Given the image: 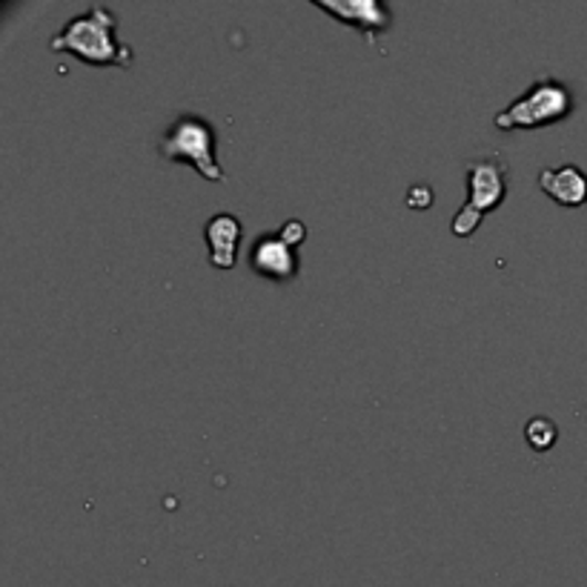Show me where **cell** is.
I'll list each match as a JSON object with an SVG mask.
<instances>
[{"label": "cell", "instance_id": "obj_1", "mask_svg": "<svg viewBox=\"0 0 587 587\" xmlns=\"http://www.w3.org/2000/svg\"><path fill=\"white\" fill-rule=\"evenodd\" d=\"M49 49L70 52L90 66H121V70L132 66V47L117 41V18L104 3H95L83 14L72 18L52 38Z\"/></svg>", "mask_w": 587, "mask_h": 587}, {"label": "cell", "instance_id": "obj_2", "mask_svg": "<svg viewBox=\"0 0 587 587\" xmlns=\"http://www.w3.org/2000/svg\"><path fill=\"white\" fill-rule=\"evenodd\" d=\"M464 173H467L470 198L450 222V233L456 238H470L478 229V224L507 198L511 166L502 155H482V158H470L464 164Z\"/></svg>", "mask_w": 587, "mask_h": 587}, {"label": "cell", "instance_id": "obj_3", "mask_svg": "<svg viewBox=\"0 0 587 587\" xmlns=\"http://www.w3.org/2000/svg\"><path fill=\"white\" fill-rule=\"evenodd\" d=\"M574 110H576V97L574 92H570V86L562 83L559 78L545 75L539 78V81H533L511 106L496 112L493 124L505 132L542 130V126L559 124V121L570 117V112Z\"/></svg>", "mask_w": 587, "mask_h": 587}, {"label": "cell", "instance_id": "obj_4", "mask_svg": "<svg viewBox=\"0 0 587 587\" xmlns=\"http://www.w3.org/2000/svg\"><path fill=\"white\" fill-rule=\"evenodd\" d=\"M161 155L175 164L195 166L207 181H224V166L215 158V130L207 117L178 115L161 138Z\"/></svg>", "mask_w": 587, "mask_h": 587}, {"label": "cell", "instance_id": "obj_5", "mask_svg": "<svg viewBox=\"0 0 587 587\" xmlns=\"http://www.w3.org/2000/svg\"><path fill=\"white\" fill-rule=\"evenodd\" d=\"M312 7L359 29L370 43L379 41V32L393 27V12L381 0H312Z\"/></svg>", "mask_w": 587, "mask_h": 587}, {"label": "cell", "instance_id": "obj_6", "mask_svg": "<svg viewBox=\"0 0 587 587\" xmlns=\"http://www.w3.org/2000/svg\"><path fill=\"white\" fill-rule=\"evenodd\" d=\"M298 247H292L281 233L261 235L256 244H253V253H249V267L258 272L261 278H272V281H292L301 270V261H298Z\"/></svg>", "mask_w": 587, "mask_h": 587}, {"label": "cell", "instance_id": "obj_7", "mask_svg": "<svg viewBox=\"0 0 587 587\" xmlns=\"http://www.w3.org/2000/svg\"><path fill=\"white\" fill-rule=\"evenodd\" d=\"M244 227L238 215L218 213L204 224V238L209 247V264L215 270H233L238 261V247H241Z\"/></svg>", "mask_w": 587, "mask_h": 587}, {"label": "cell", "instance_id": "obj_8", "mask_svg": "<svg viewBox=\"0 0 587 587\" xmlns=\"http://www.w3.org/2000/svg\"><path fill=\"white\" fill-rule=\"evenodd\" d=\"M539 187L562 207L579 209L587 204V175L574 164L545 166L539 173Z\"/></svg>", "mask_w": 587, "mask_h": 587}, {"label": "cell", "instance_id": "obj_9", "mask_svg": "<svg viewBox=\"0 0 587 587\" xmlns=\"http://www.w3.org/2000/svg\"><path fill=\"white\" fill-rule=\"evenodd\" d=\"M525 435H527V444H531L536 453H545V450H550L553 444H556V439H559V428H556L550 419L539 415V419H533V422L527 424Z\"/></svg>", "mask_w": 587, "mask_h": 587}, {"label": "cell", "instance_id": "obj_10", "mask_svg": "<svg viewBox=\"0 0 587 587\" xmlns=\"http://www.w3.org/2000/svg\"><path fill=\"white\" fill-rule=\"evenodd\" d=\"M430 198H433V193H430L428 184H415V187L408 193V204L415 209H428Z\"/></svg>", "mask_w": 587, "mask_h": 587}]
</instances>
